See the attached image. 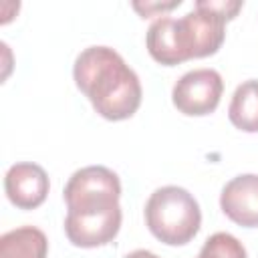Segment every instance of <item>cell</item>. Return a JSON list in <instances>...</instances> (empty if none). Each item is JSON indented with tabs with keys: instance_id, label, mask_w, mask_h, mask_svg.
I'll list each match as a JSON object with an SVG mask.
<instances>
[{
	"instance_id": "obj_1",
	"label": "cell",
	"mask_w": 258,
	"mask_h": 258,
	"mask_svg": "<svg viewBox=\"0 0 258 258\" xmlns=\"http://www.w3.org/2000/svg\"><path fill=\"white\" fill-rule=\"evenodd\" d=\"M67 202L64 234L73 246L97 248L113 242L121 228V181L105 165L77 169L62 191Z\"/></svg>"
},
{
	"instance_id": "obj_2",
	"label": "cell",
	"mask_w": 258,
	"mask_h": 258,
	"mask_svg": "<svg viewBox=\"0 0 258 258\" xmlns=\"http://www.w3.org/2000/svg\"><path fill=\"white\" fill-rule=\"evenodd\" d=\"M73 79L93 109L109 119L123 121L141 105V81L125 58L111 46H89L73 64Z\"/></svg>"
},
{
	"instance_id": "obj_3",
	"label": "cell",
	"mask_w": 258,
	"mask_h": 258,
	"mask_svg": "<svg viewBox=\"0 0 258 258\" xmlns=\"http://www.w3.org/2000/svg\"><path fill=\"white\" fill-rule=\"evenodd\" d=\"M224 38L226 20L196 2L194 10L181 18H155L147 28L145 44L153 60L173 67L189 58L216 54Z\"/></svg>"
},
{
	"instance_id": "obj_4",
	"label": "cell",
	"mask_w": 258,
	"mask_h": 258,
	"mask_svg": "<svg viewBox=\"0 0 258 258\" xmlns=\"http://www.w3.org/2000/svg\"><path fill=\"white\" fill-rule=\"evenodd\" d=\"M149 232L167 246L187 244L202 226V210L196 198L179 185L157 187L145 204Z\"/></svg>"
},
{
	"instance_id": "obj_5",
	"label": "cell",
	"mask_w": 258,
	"mask_h": 258,
	"mask_svg": "<svg viewBox=\"0 0 258 258\" xmlns=\"http://www.w3.org/2000/svg\"><path fill=\"white\" fill-rule=\"evenodd\" d=\"M224 91L222 75L214 69H194L181 75L173 89V107L189 117H202L216 111Z\"/></svg>"
},
{
	"instance_id": "obj_6",
	"label": "cell",
	"mask_w": 258,
	"mask_h": 258,
	"mask_svg": "<svg viewBox=\"0 0 258 258\" xmlns=\"http://www.w3.org/2000/svg\"><path fill=\"white\" fill-rule=\"evenodd\" d=\"M48 175L32 161H20L8 167L4 175V191L8 200L20 210L38 208L48 196Z\"/></svg>"
},
{
	"instance_id": "obj_7",
	"label": "cell",
	"mask_w": 258,
	"mask_h": 258,
	"mask_svg": "<svg viewBox=\"0 0 258 258\" xmlns=\"http://www.w3.org/2000/svg\"><path fill=\"white\" fill-rule=\"evenodd\" d=\"M220 208L234 224L258 228V175L242 173L232 177L222 187Z\"/></svg>"
},
{
	"instance_id": "obj_8",
	"label": "cell",
	"mask_w": 258,
	"mask_h": 258,
	"mask_svg": "<svg viewBox=\"0 0 258 258\" xmlns=\"http://www.w3.org/2000/svg\"><path fill=\"white\" fill-rule=\"evenodd\" d=\"M48 240L34 226H20L0 236V258H46Z\"/></svg>"
},
{
	"instance_id": "obj_9",
	"label": "cell",
	"mask_w": 258,
	"mask_h": 258,
	"mask_svg": "<svg viewBox=\"0 0 258 258\" xmlns=\"http://www.w3.org/2000/svg\"><path fill=\"white\" fill-rule=\"evenodd\" d=\"M230 123L246 133H258V81L250 79L236 87L230 107Z\"/></svg>"
},
{
	"instance_id": "obj_10",
	"label": "cell",
	"mask_w": 258,
	"mask_h": 258,
	"mask_svg": "<svg viewBox=\"0 0 258 258\" xmlns=\"http://www.w3.org/2000/svg\"><path fill=\"white\" fill-rule=\"evenodd\" d=\"M198 258H248V254L236 236L228 232H216L204 242Z\"/></svg>"
},
{
	"instance_id": "obj_11",
	"label": "cell",
	"mask_w": 258,
	"mask_h": 258,
	"mask_svg": "<svg viewBox=\"0 0 258 258\" xmlns=\"http://www.w3.org/2000/svg\"><path fill=\"white\" fill-rule=\"evenodd\" d=\"M198 4L220 14L224 20H232L240 12V8L244 6L242 0H198Z\"/></svg>"
},
{
	"instance_id": "obj_12",
	"label": "cell",
	"mask_w": 258,
	"mask_h": 258,
	"mask_svg": "<svg viewBox=\"0 0 258 258\" xmlns=\"http://www.w3.org/2000/svg\"><path fill=\"white\" fill-rule=\"evenodd\" d=\"M181 4V0H173V2H167V4H147L145 2V6L143 4H139V2H133V8L145 18V16H149L151 12H157V10H171V8H175V6H179Z\"/></svg>"
},
{
	"instance_id": "obj_13",
	"label": "cell",
	"mask_w": 258,
	"mask_h": 258,
	"mask_svg": "<svg viewBox=\"0 0 258 258\" xmlns=\"http://www.w3.org/2000/svg\"><path fill=\"white\" fill-rule=\"evenodd\" d=\"M123 258H159V256H157V254H153V252H149V250L139 248V250H133V252L125 254Z\"/></svg>"
}]
</instances>
